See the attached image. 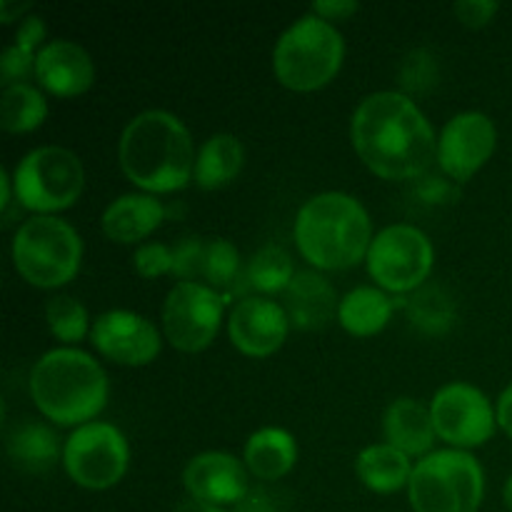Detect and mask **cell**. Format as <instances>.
<instances>
[{"instance_id":"1","label":"cell","mask_w":512,"mask_h":512,"mask_svg":"<svg viewBox=\"0 0 512 512\" xmlns=\"http://www.w3.org/2000/svg\"><path fill=\"white\" fill-rule=\"evenodd\" d=\"M358 158L385 180H418L438 158L433 125L410 95L380 90L360 100L350 120Z\"/></svg>"},{"instance_id":"2","label":"cell","mask_w":512,"mask_h":512,"mask_svg":"<svg viewBox=\"0 0 512 512\" xmlns=\"http://www.w3.org/2000/svg\"><path fill=\"white\" fill-rule=\"evenodd\" d=\"M193 135L178 115L145 110L120 133L118 163L135 188L150 195L175 193L193 180Z\"/></svg>"},{"instance_id":"3","label":"cell","mask_w":512,"mask_h":512,"mask_svg":"<svg viewBox=\"0 0 512 512\" xmlns=\"http://www.w3.org/2000/svg\"><path fill=\"white\" fill-rule=\"evenodd\" d=\"M300 255L318 270H345L368 258L373 223L358 198L338 190L313 195L298 210L293 228Z\"/></svg>"},{"instance_id":"4","label":"cell","mask_w":512,"mask_h":512,"mask_svg":"<svg viewBox=\"0 0 512 512\" xmlns=\"http://www.w3.org/2000/svg\"><path fill=\"white\" fill-rule=\"evenodd\" d=\"M30 398L35 408L60 428H80L108 405V375L93 355L78 348H55L30 370Z\"/></svg>"},{"instance_id":"5","label":"cell","mask_w":512,"mask_h":512,"mask_svg":"<svg viewBox=\"0 0 512 512\" xmlns=\"http://www.w3.org/2000/svg\"><path fill=\"white\" fill-rule=\"evenodd\" d=\"M345 60V40L333 23L308 13L295 20L273 48V73L280 85L313 93L333 83Z\"/></svg>"},{"instance_id":"6","label":"cell","mask_w":512,"mask_h":512,"mask_svg":"<svg viewBox=\"0 0 512 512\" xmlns=\"http://www.w3.org/2000/svg\"><path fill=\"white\" fill-rule=\"evenodd\" d=\"M13 265L33 288L53 290L68 285L83 263V240L78 230L55 215H33L13 238Z\"/></svg>"},{"instance_id":"7","label":"cell","mask_w":512,"mask_h":512,"mask_svg":"<svg viewBox=\"0 0 512 512\" xmlns=\"http://www.w3.org/2000/svg\"><path fill=\"white\" fill-rule=\"evenodd\" d=\"M483 498V465L468 450H435L410 475L408 500L415 512H478Z\"/></svg>"},{"instance_id":"8","label":"cell","mask_w":512,"mask_h":512,"mask_svg":"<svg viewBox=\"0 0 512 512\" xmlns=\"http://www.w3.org/2000/svg\"><path fill=\"white\" fill-rule=\"evenodd\" d=\"M15 200L35 215H53L78 203L85 188L83 160L60 145H43L18 160L13 170Z\"/></svg>"},{"instance_id":"9","label":"cell","mask_w":512,"mask_h":512,"mask_svg":"<svg viewBox=\"0 0 512 512\" xmlns=\"http://www.w3.org/2000/svg\"><path fill=\"white\" fill-rule=\"evenodd\" d=\"M368 273L385 293H415L433 273L435 250L428 235L408 223L380 230L368 250Z\"/></svg>"},{"instance_id":"10","label":"cell","mask_w":512,"mask_h":512,"mask_svg":"<svg viewBox=\"0 0 512 512\" xmlns=\"http://www.w3.org/2000/svg\"><path fill=\"white\" fill-rule=\"evenodd\" d=\"M130 448L115 425L93 420L80 425L63 443V468L85 490H108L125 478Z\"/></svg>"},{"instance_id":"11","label":"cell","mask_w":512,"mask_h":512,"mask_svg":"<svg viewBox=\"0 0 512 512\" xmlns=\"http://www.w3.org/2000/svg\"><path fill=\"white\" fill-rule=\"evenodd\" d=\"M225 298L210 285L175 283L163 303V335L180 353H200L218 335Z\"/></svg>"},{"instance_id":"12","label":"cell","mask_w":512,"mask_h":512,"mask_svg":"<svg viewBox=\"0 0 512 512\" xmlns=\"http://www.w3.org/2000/svg\"><path fill=\"white\" fill-rule=\"evenodd\" d=\"M435 433L455 450L485 445L498 428L493 403L480 388L470 383H448L430 403Z\"/></svg>"},{"instance_id":"13","label":"cell","mask_w":512,"mask_h":512,"mask_svg":"<svg viewBox=\"0 0 512 512\" xmlns=\"http://www.w3.org/2000/svg\"><path fill=\"white\" fill-rule=\"evenodd\" d=\"M498 148V128L493 120L478 110H468L445 123L438 140L440 173L455 183L473 178Z\"/></svg>"},{"instance_id":"14","label":"cell","mask_w":512,"mask_h":512,"mask_svg":"<svg viewBox=\"0 0 512 512\" xmlns=\"http://www.w3.org/2000/svg\"><path fill=\"white\" fill-rule=\"evenodd\" d=\"M90 343L103 358L128 368L150 365L163 348L158 325L133 310H108L95 318Z\"/></svg>"},{"instance_id":"15","label":"cell","mask_w":512,"mask_h":512,"mask_svg":"<svg viewBox=\"0 0 512 512\" xmlns=\"http://www.w3.org/2000/svg\"><path fill=\"white\" fill-rule=\"evenodd\" d=\"M290 318L280 303L270 298H245L228 318V335L235 350L248 358H268L283 348Z\"/></svg>"},{"instance_id":"16","label":"cell","mask_w":512,"mask_h":512,"mask_svg":"<svg viewBox=\"0 0 512 512\" xmlns=\"http://www.w3.org/2000/svg\"><path fill=\"white\" fill-rule=\"evenodd\" d=\"M183 485L190 498L213 505H238L248 495V473L235 455L208 450L185 465Z\"/></svg>"},{"instance_id":"17","label":"cell","mask_w":512,"mask_h":512,"mask_svg":"<svg viewBox=\"0 0 512 512\" xmlns=\"http://www.w3.org/2000/svg\"><path fill=\"white\" fill-rule=\"evenodd\" d=\"M35 78L58 98H75L90 90L95 80V65L88 50L73 40H48L35 58Z\"/></svg>"},{"instance_id":"18","label":"cell","mask_w":512,"mask_h":512,"mask_svg":"<svg viewBox=\"0 0 512 512\" xmlns=\"http://www.w3.org/2000/svg\"><path fill=\"white\" fill-rule=\"evenodd\" d=\"M163 220L165 208L155 195L128 193L115 198L105 208L100 225H103V233L113 243L133 245L153 235L163 225Z\"/></svg>"},{"instance_id":"19","label":"cell","mask_w":512,"mask_h":512,"mask_svg":"<svg viewBox=\"0 0 512 512\" xmlns=\"http://www.w3.org/2000/svg\"><path fill=\"white\" fill-rule=\"evenodd\" d=\"M383 435L385 443L398 448L410 460H423L425 455H430L438 438L430 408L415 398H398L388 405L383 415Z\"/></svg>"},{"instance_id":"20","label":"cell","mask_w":512,"mask_h":512,"mask_svg":"<svg viewBox=\"0 0 512 512\" xmlns=\"http://www.w3.org/2000/svg\"><path fill=\"white\" fill-rule=\"evenodd\" d=\"M285 313L290 325L298 330H318L330 323L333 315H338V298L328 280L313 270H303L293 278V283L285 290Z\"/></svg>"},{"instance_id":"21","label":"cell","mask_w":512,"mask_h":512,"mask_svg":"<svg viewBox=\"0 0 512 512\" xmlns=\"http://www.w3.org/2000/svg\"><path fill=\"white\" fill-rule=\"evenodd\" d=\"M8 458L23 473L43 475L58 465L63 458V448H60V438L50 425L40 423V420H23L15 425L8 433Z\"/></svg>"},{"instance_id":"22","label":"cell","mask_w":512,"mask_h":512,"mask_svg":"<svg viewBox=\"0 0 512 512\" xmlns=\"http://www.w3.org/2000/svg\"><path fill=\"white\" fill-rule=\"evenodd\" d=\"M245 468L260 480H280L298 463V443L283 428H260L243 450Z\"/></svg>"},{"instance_id":"23","label":"cell","mask_w":512,"mask_h":512,"mask_svg":"<svg viewBox=\"0 0 512 512\" xmlns=\"http://www.w3.org/2000/svg\"><path fill=\"white\" fill-rule=\"evenodd\" d=\"M245 163V148L235 135L215 133L195 155L193 183L203 190H218L233 183Z\"/></svg>"},{"instance_id":"24","label":"cell","mask_w":512,"mask_h":512,"mask_svg":"<svg viewBox=\"0 0 512 512\" xmlns=\"http://www.w3.org/2000/svg\"><path fill=\"white\" fill-rule=\"evenodd\" d=\"M413 468L415 465L410 463L408 455L388 443L368 445L355 458V473L360 483L378 495H393L408 488Z\"/></svg>"},{"instance_id":"25","label":"cell","mask_w":512,"mask_h":512,"mask_svg":"<svg viewBox=\"0 0 512 512\" xmlns=\"http://www.w3.org/2000/svg\"><path fill=\"white\" fill-rule=\"evenodd\" d=\"M395 313V300L385 290L360 285L350 290L338 305V320L345 333L355 338H373L388 328Z\"/></svg>"},{"instance_id":"26","label":"cell","mask_w":512,"mask_h":512,"mask_svg":"<svg viewBox=\"0 0 512 512\" xmlns=\"http://www.w3.org/2000/svg\"><path fill=\"white\" fill-rule=\"evenodd\" d=\"M48 118V100L28 83L8 85L0 95V125L5 133H30Z\"/></svg>"},{"instance_id":"27","label":"cell","mask_w":512,"mask_h":512,"mask_svg":"<svg viewBox=\"0 0 512 512\" xmlns=\"http://www.w3.org/2000/svg\"><path fill=\"white\" fill-rule=\"evenodd\" d=\"M405 310H408L410 323L425 335H443L455 323L453 295L440 285H423L415 290L405 303Z\"/></svg>"},{"instance_id":"28","label":"cell","mask_w":512,"mask_h":512,"mask_svg":"<svg viewBox=\"0 0 512 512\" xmlns=\"http://www.w3.org/2000/svg\"><path fill=\"white\" fill-rule=\"evenodd\" d=\"M295 275L298 273H295L293 258L280 245H265V248H260L248 263V270H245V278H248L250 288H255L263 295L285 293L288 285L293 283Z\"/></svg>"},{"instance_id":"29","label":"cell","mask_w":512,"mask_h":512,"mask_svg":"<svg viewBox=\"0 0 512 512\" xmlns=\"http://www.w3.org/2000/svg\"><path fill=\"white\" fill-rule=\"evenodd\" d=\"M45 320H48L53 338H58L65 345L80 343L93 330L85 305L80 300L70 298V295L50 298L48 305H45Z\"/></svg>"},{"instance_id":"30","label":"cell","mask_w":512,"mask_h":512,"mask_svg":"<svg viewBox=\"0 0 512 512\" xmlns=\"http://www.w3.org/2000/svg\"><path fill=\"white\" fill-rule=\"evenodd\" d=\"M203 278L208 280L205 285L213 290L233 288L235 280L240 278V253L230 240L215 238L205 243Z\"/></svg>"},{"instance_id":"31","label":"cell","mask_w":512,"mask_h":512,"mask_svg":"<svg viewBox=\"0 0 512 512\" xmlns=\"http://www.w3.org/2000/svg\"><path fill=\"white\" fill-rule=\"evenodd\" d=\"M400 83L408 93H425L438 83V63L430 50H413L400 65ZM405 93V95H408Z\"/></svg>"},{"instance_id":"32","label":"cell","mask_w":512,"mask_h":512,"mask_svg":"<svg viewBox=\"0 0 512 512\" xmlns=\"http://www.w3.org/2000/svg\"><path fill=\"white\" fill-rule=\"evenodd\" d=\"M413 195L425 205H450L460 200V183L445 173H425L413 180Z\"/></svg>"},{"instance_id":"33","label":"cell","mask_w":512,"mask_h":512,"mask_svg":"<svg viewBox=\"0 0 512 512\" xmlns=\"http://www.w3.org/2000/svg\"><path fill=\"white\" fill-rule=\"evenodd\" d=\"M205 243L200 238H183L173 245V275L178 283H190V280L203 275Z\"/></svg>"},{"instance_id":"34","label":"cell","mask_w":512,"mask_h":512,"mask_svg":"<svg viewBox=\"0 0 512 512\" xmlns=\"http://www.w3.org/2000/svg\"><path fill=\"white\" fill-rule=\"evenodd\" d=\"M35 58H38L35 50L23 48L18 43L8 45L3 55H0V80H3V88L25 83L30 75H35Z\"/></svg>"},{"instance_id":"35","label":"cell","mask_w":512,"mask_h":512,"mask_svg":"<svg viewBox=\"0 0 512 512\" xmlns=\"http://www.w3.org/2000/svg\"><path fill=\"white\" fill-rule=\"evenodd\" d=\"M133 265L143 278L173 275V248L163 243H145L135 250Z\"/></svg>"},{"instance_id":"36","label":"cell","mask_w":512,"mask_h":512,"mask_svg":"<svg viewBox=\"0 0 512 512\" xmlns=\"http://www.w3.org/2000/svg\"><path fill=\"white\" fill-rule=\"evenodd\" d=\"M500 5L495 0H458L453 5L455 18L460 20L468 28H483L493 20V15L498 13Z\"/></svg>"},{"instance_id":"37","label":"cell","mask_w":512,"mask_h":512,"mask_svg":"<svg viewBox=\"0 0 512 512\" xmlns=\"http://www.w3.org/2000/svg\"><path fill=\"white\" fill-rule=\"evenodd\" d=\"M45 35H48V28H45L43 18L40 15H28V18L20 20V28L15 30V43L38 53L45 45Z\"/></svg>"},{"instance_id":"38","label":"cell","mask_w":512,"mask_h":512,"mask_svg":"<svg viewBox=\"0 0 512 512\" xmlns=\"http://www.w3.org/2000/svg\"><path fill=\"white\" fill-rule=\"evenodd\" d=\"M358 10L360 5L355 0H320V3L313 5V13L328 20V23H333V20H348Z\"/></svg>"},{"instance_id":"39","label":"cell","mask_w":512,"mask_h":512,"mask_svg":"<svg viewBox=\"0 0 512 512\" xmlns=\"http://www.w3.org/2000/svg\"><path fill=\"white\" fill-rule=\"evenodd\" d=\"M495 415H498V425L508 438H512V383L503 390L498 405H495Z\"/></svg>"},{"instance_id":"40","label":"cell","mask_w":512,"mask_h":512,"mask_svg":"<svg viewBox=\"0 0 512 512\" xmlns=\"http://www.w3.org/2000/svg\"><path fill=\"white\" fill-rule=\"evenodd\" d=\"M235 512H273V505H270L268 495H245L238 503V510Z\"/></svg>"},{"instance_id":"41","label":"cell","mask_w":512,"mask_h":512,"mask_svg":"<svg viewBox=\"0 0 512 512\" xmlns=\"http://www.w3.org/2000/svg\"><path fill=\"white\" fill-rule=\"evenodd\" d=\"M30 10V3H10V0H3V3H0V20H3V23H13L15 20V15H25ZM25 18H28V15H25Z\"/></svg>"},{"instance_id":"42","label":"cell","mask_w":512,"mask_h":512,"mask_svg":"<svg viewBox=\"0 0 512 512\" xmlns=\"http://www.w3.org/2000/svg\"><path fill=\"white\" fill-rule=\"evenodd\" d=\"M175 512H225L220 505H213V503H203V500H195V498H188L183 500V503L175 508Z\"/></svg>"},{"instance_id":"43","label":"cell","mask_w":512,"mask_h":512,"mask_svg":"<svg viewBox=\"0 0 512 512\" xmlns=\"http://www.w3.org/2000/svg\"><path fill=\"white\" fill-rule=\"evenodd\" d=\"M503 498H505V505H508V510L512 512V475H510L508 483H505V493H503Z\"/></svg>"}]
</instances>
